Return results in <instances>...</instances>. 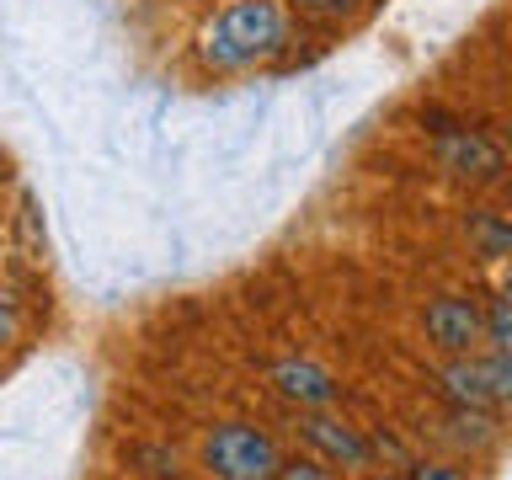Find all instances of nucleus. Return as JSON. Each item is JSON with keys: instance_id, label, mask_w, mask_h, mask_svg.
<instances>
[{"instance_id": "f257e3e1", "label": "nucleus", "mask_w": 512, "mask_h": 480, "mask_svg": "<svg viewBox=\"0 0 512 480\" xmlns=\"http://www.w3.org/2000/svg\"><path fill=\"white\" fill-rule=\"evenodd\" d=\"M288 43V16L278 0H230L214 22L198 32V59L214 75H235L272 59Z\"/></svg>"}, {"instance_id": "0eeeda50", "label": "nucleus", "mask_w": 512, "mask_h": 480, "mask_svg": "<svg viewBox=\"0 0 512 480\" xmlns=\"http://www.w3.org/2000/svg\"><path fill=\"white\" fill-rule=\"evenodd\" d=\"M272 390L299 411H326V406H336L342 384H336V374L320 368L315 358H278L272 363Z\"/></svg>"}, {"instance_id": "2eb2a0df", "label": "nucleus", "mask_w": 512, "mask_h": 480, "mask_svg": "<svg viewBox=\"0 0 512 480\" xmlns=\"http://www.w3.org/2000/svg\"><path fill=\"white\" fill-rule=\"evenodd\" d=\"M390 480H400V475H390Z\"/></svg>"}, {"instance_id": "1a4fd4ad", "label": "nucleus", "mask_w": 512, "mask_h": 480, "mask_svg": "<svg viewBox=\"0 0 512 480\" xmlns=\"http://www.w3.org/2000/svg\"><path fill=\"white\" fill-rule=\"evenodd\" d=\"M464 240H470V251L480 262H502L512 251V224H507V214H496V208H470V214H464Z\"/></svg>"}, {"instance_id": "423d86ee", "label": "nucleus", "mask_w": 512, "mask_h": 480, "mask_svg": "<svg viewBox=\"0 0 512 480\" xmlns=\"http://www.w3.org/2000/svg\"><path fill=\"white\" fill-rule=\"evenodd\" d=\"M422 331H427V342L438 347L443 358H464V352L480 347V304L464 299V294H438V299H427Z\"/></svg>"}, {"instance_id": "ddd939ff", "label": "nucleus", "mask_w": 512, "mask_h": 480, "mask_svg": "<svg viewBox=\"0 0 512 480\" xmlns=\"http://www.w3.org/2000/svg\"><path fill=\"white\" fill-rule=\"evenodd\" d=\"M299 6L310 11L315 22H342V16H352V11L363 6V0H299Z\"/></svg>"}, {"instance_id": "9d476101", "label": "nucleus", "mask_w": 512, "mask_h": 480, "mask_svg": "<svg viewBox=\"0 0 512 480\" xmlns=\"http://www.w3.org/2000/svg\"><path fill=\"white\" fill-rule=\"evenodd\" d=\"M480 342H486V352H512V310H507L502 288L486 299V315H480Z\"/></svg>"}, {"instance_id": "7ed1b4c3", "label": "nucleus", "mask_w": 512, "mask_h": 480, "mask_svg": "<svg viewBox=\"0 0 512 480\" xmlns=\"http://www.w3.org/2000/svg\"><path fill=\"white\" fill-rule=\"evenodd\" d=\"M432 160H438V171H448L454 182H470V187H496L507 176L502 139L486 134V128H470V123L432 128Z\"/></svg>"}, {"instance_id": "f03ea898", "label": "nucleus", "mask_w": 512, "mask_h": 480, "mask_svg": "<svg viewBox=\"0 0 512 480\" xmlns=\"http://www.w3.org/2000/svg\"><path fill=\"white\" fill-rule=\"evenodd\" d=\"M278 443L251 422H219L203 438V470L214 480H272L278 475Z\"/></svg>"}, {"instance_id": "20e7f679", "label": "nucleus", "mask_w": 512, "mask_h": 480, "mask_svg": "<svg viewBox=\"0 0 512 480\" xmlns=\"http://www.w3.org/2000/svg\"><path fill=\"white\" fill-rule=\"evenodd\" d=\"M438 390L448 395V406H475L496 411L502 400H512V352H464V358L438 363Z\"/></svg>"}, {"instance_id": "9b49d317", "label": "nucleus", "mask_w": 512, "mask_h": 480, "mask_svg": "<svg viewBox=\"0 0 512 480\" xmlns=\"http://www.w3.org/2000/svg\"><path fill=\"white\" fill-rule=\"evenodd\" d=\"M272 480H331V470H326L315 454H304V459H283Z\"/></svg>"}, {"instance_id": "4468645a", "label": "nucleus", "mask_w": 512, "mask_h": 480, "mask_svg": "<svg viewBox=\"0 0 512 480\" xmlns=\"http://www.w3.org/2000/svg\"><path fill=\"white\" fill-rule=\"evenodd\" d=\"M16 326H22V320H16V304L0 294V347H11V342H16Z\"/></svg>"}, {"instance_id": "39448f33", "label": "nucleus", "mask_w": 512, "mask_h": 480, "mask_svg": "<svg viewBox=\"0 0 512 480\" xmlns=\"http://www.w3.org/2000/svg\"><path fill=\"white\" fill-rule=\"evenodd\" d=\"M299 438L310 443V454L331 470H374V448H368V432L342 422V416L326 411H299Z\"/></svg>"}, {"instance_id": "f8f14e48", "label": "nucleus", "mask_w": 512, "mask_h": 480, "mask_svg": "<svg viewBox=\"0 0 512 480\" xmlns=\"http://www.w3.org/2000/svg\"><path fill=\"white\" fill-rule=\"evenodd\" d=\"M406 480H464V470H454V464H443V459H411Z\"/></svg>"}, {"instance_id": "6e6552de", "label": "nucleus", "mask_w": 512, "mask_h": 480, "mask_svg": "<svg viewBox=\"0 0 512 480\" xmlns=\"http://www.w3.org/2000/svg\"><path fill=\"white\" fill-rule=\"evenodd\" d=\"M443 438L464 448V454H480V448H491L502 438V422H496V411H475V406H448L443 416Z\"/></svg>"}]
</instances>
